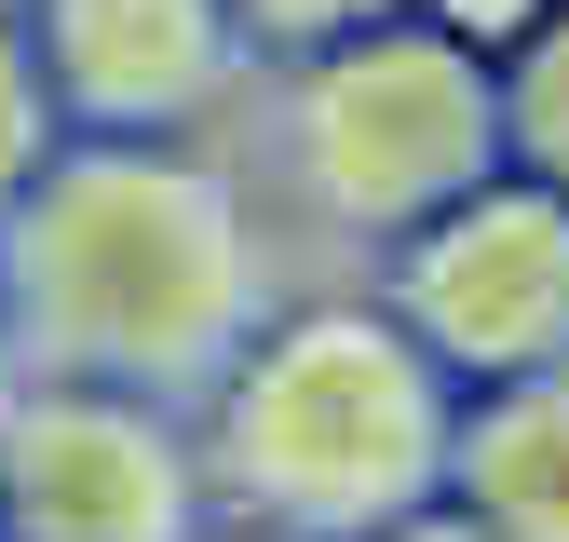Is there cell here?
<instances>
[{
	"mask_svg": "<svg viewBox=\"0 0 569 542\" xmlns=\"http://www.w3.org/2000/svg\"><path fill=\"white\" fill-rule=\"evenodd\" d=\"M435 380L448 367L420 353L407 325H367V312L284 325L271 353L244 367V393H231V474H244V502H271L284 529H312V542L407 529L420 502H435V474L461 461Z\"/></svg>",
	"mask_w": 569,
	"mask_h": 542,
	"instance_id": "cell-1",
	"label": "cell"
},
{
	"mask_svg": "<svg viewBox=\"0 0 569 542\" xmlns=\"http://www.w3.org/2000/svg\"><path fill=\"white\" fill-rule=\"evenodd\" d=\"M28 299L54 325V353L190 380L218 367V339L244 312V231L177 163H82L28 231Z\"/></svg>",
	"mask_w": 569,
	"mask_h": 542,
	"instance_id": "cell-2",
	"label": "cell"
},
{
	"mask_svg": "<svg viewBox=\"0 0 569 542\" xmlns=\"http://www.w3.org/2000/svg\"><path fill=\"white\" fill-rule=\"evenodd\" d=\"M516 163L502 68L461 28H352L299 82V177L352 231H420Z\"/></svg>",
	"mask_w": 569,
	"mask_h": 542,
	"instance_id": "cell-3",
	"label": "cell"
},
{
	"mask_svg": "<svg viewBox=\"0 0 569 542\" xmlns=\"http://www.w3.org/2000/svg\"><path fill=\"white\" fill-rule=\"evenodd\" d=\"M407 339L448 380H542L569 367V190L556 177H488L448 218L407 231Z\"/></svg>",
	"mask_w": 569,
	"mask_h": 542,
	"instance_id": "cell-4",
	"label": "cell"
},
{
	"mask_svg": "<svg viewBox=\"0 0 569 542\" xmlns=\"http://www.w3.org/2000/svg\"><path fill=\"white\" fill-rule=\"evenodd\" d=\"M14 502L41 542H177V515H190L177 448L122 406H41L14 434Z\"/></svg>",
	"mask_w": 569,
	"mask_h": 542,
	"instance_id": "cell-5",
	"label": "cell"
},
{
	"mask_svg": "<svg viewBox=\"0 0 569 542\" xmlns=\"http://www.w3.org/2000/svg\"><path fill=\"white\" fill-rule=\"evenodd\" d=\"M54 54L96 109L163 122L231 82V14L218 0H54Z\"/></svg>",
	"mask_w": 569,
	"mask_h": 542,
	"instance_id": "cell-6",
	"label": "cell"
},
{
	"mask_svg": "<svg viewBox=\"0 0 569 542\" xmlns=\"http://www.w3.org/2000/svg\"><path fill=\"white\" fill-rule=\"evenodd\" d=\"M461 489L502 542H569V367L488 393V421L461 434Z\"/></svg>",
	"mask_w": 569,
	"mask_h": 542,
	"instance_id": "cell-7",
	"label": "cell"
},
{
	"mask_svg": "<svg viewBox=\"0 0 569 542\" xmlns=\"http://www.w3.org/2000/svg\"><path fill=\"white\" fill-rule=\"evenodd\" d=\"M502 136H516V163L569 190V0H542V28L502 54Z\"/></svg>",
	"mask_w": 569,
	"mask_h": 542,
	"instance_id": "cell-8",
	"label": "cell"
},
{
	"mask_svg": "<svg viewBox=\"0 0 569 542\" xmlns=\"http://www.w3.org/2000/svg\"><path fill=\"white\" fill-rule=\"evenodd\" d=\"M258 28H284V41H352V28H393L407 0H244Z\"/></svg>",
	"mask_w": 569,
	"mask_h": 542,
	"instance_id": "cell-9",
	"label": "cell"
},
{
	"mask_svg": "<svg viewBox=\"0 0 569 542\" xmlns=\"http://www.w3.org/2000/svg\"><path fill=\"white\" fill-rule=\"evenodd\" d=\"M380 542H502V529H488V515L461 502V515H407V529H380Z\"/></svg>",
	"mask_w": 569,
	"mask_h": 542,
	"instance_id": "cell-10",
	"label": "cell"
},
{
	"mask_svg": "<svg viewBox=\"0 0 569 542\" xmlns=\"http://www.w3.org/2000/svg\"><path fill=\"white\" fill-rule=\"evenodd\" d=\"M28 163V82H14V54H0V177Z\"/></svg>",
	"mask_w": 569,
	"mask_h": 542,
	"instance_id": "cell-11",
	"label": "cell"
}]
</instances>
